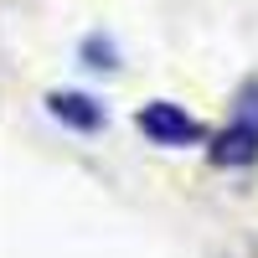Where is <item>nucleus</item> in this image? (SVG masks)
<instances>
[{
	"instance_id": "nucleus-1",
	"label": "nucleus",
	"mask_w": 258,
	"mask_h": 258,
	"mask_svg": "<svg viewBox=\"0 0 258 258\" xmlns=\"http://www.w3.org/2000/svg\"><path fill=\"white\" fill-rule=\"evenodd\" d=\"M212 165H227V170H243L258 160V78H248L238 88V103H232V124L212 140Z\"/></svg>"
},
{
	"instance_id": "nucleus-2",
	"label": "nucleus",
	"mask_w": 258,
	"mask_h": 258,
	"mask_svg": "<svg viewBox=\"0 0 258 258\" xmlns=\"http://www.w3.org/2000/svg\"><path fill=\"white\" fill-rule=\"evenodd\" d=\"M140 124V135L150 145H165V150H181V145H207V124L202 119H191L181 103H170V98H155V103H145V109L135 114Z\"/></svg>"
},
{
	"instance_id": "nucleus-3",
	"label": "nucleus",
	"mask_w": 258,
	"mask_h": 258,
	"mask_svg": "<svg viewBox=\"0 0 258 258\" xmlns=\"http://www.w3.org/2000/svg\"><path fill=\"white\" fill-rule=\"evenodd\" d=\"M47 114L57 119V124H68V129H78V135H93V129H103V103H93L88 93H52L47 98Z\"/></svg>"
},
{
	"instance_id": "nucleus-4",
	"label": "nucleus",
	"mask_w": 258,
	"mask_h": 258,
	"mask_svg": "<svg viewBox=\"0 0 258 258\" xmlns=\"http://www.w3.org/2000/svg\"><path fill=\"white\" fill-rule=\"evenodd\" d=\"M83 68H93V73H114V68H119V52H114V41H103V36H88V41H83Z\"/></svg>"
}]
</instances>
